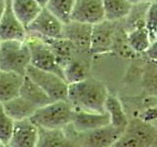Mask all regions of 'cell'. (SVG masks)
I'll return each instance as SVG.
<instances>
[{
	"label": "cell",
	"mask_w": 157,
	"mask_h": 147,
	"mask_svg": "<svg viewBox=\"0 0 157 147\" xmlns=\"http://www.w3.org/2000/svg\"><path fill=\"white\" fill-rule=\"evenodd\" d=\"M109 94L103 82L88 77L82 81L68 85V102L74 110L105 113L104 105Z\"/></svg>",
	"instance_id": "cell-1"
},
{
	"label": "cell",
	"mask_w": 157,
	"mask_h": 147,
	"mask_svg": "<svg viewBox=\"0 0 157 147\" xmlns=\"http://www.w3.org/2000/svg\"><path fill=\"white\" fill-rule=\"evenodd\" d=\"M110 147H157V127L151 122L134 118Z\"/></svg>",
	"instance_id": "cell-2"
},
{
	"label": "cell",
	"mask_w": 157,
	"mask_h": 147,
	"mask_svg": "<svg viewBox=\"0 0 157 147\" xmlns=\"http://www.w3.org/2000/svg\"><path fill=\"white\" fill-rule=\"evenodd\" d=\"M31 65V53L26 41L9 40L0 44V72L25 77Z\"/></svg>",
	"instance_id": "cell-3"
},
{
	"label": "cell",
	"mask_w": 157,
	"mask_h": 147,
	"mask_svg": "<svg viewBox=\"0 0 157 147\" xmlns=\"http://www.w3.org/2000/svg\"><path fill=\"white\" fill-rule=\"evenodd\" d=\"M73 111L68 101H53L37 109L31 120L40 129L63 130L71 124Z\"/></svg>",
	"instance_id": "cell-4"
},
{
	"label": "cell",
	"mask_w": 157,
	"mask_h": 147,
	"mask_svg": "<svg viewBox=\"0 0 157 147\" xmlns=\"http://www.w3.org/2000/svg\"><path fill=\"white\" fill-rule=\"evenodd\" d=\"M25 41L29 49L31 65L33 67L44 72L52 73L65 80L62 68L58 65L50 48L42 40L40 36L36 34L27 33V38Z\"/></svg>",
	"instance_id": "cell-5"
},
{
	"label": "cell",
	"mask_w": 157,
	"mask_h": 147,
	"mask_svg": "<svg viewBox=\"0 0 157 147\" xmlns=\"http://www.w3.org/2000/svg\"><path fill=\"white\" fill-rule=\"evenodd\" d=\"M26 76L37 85L53 101H68V83L52 73L44 72L29 65Z\"/></svg>",
	"instance_id": "cell-6"
},
{
	"label": "cell",
	"mask_w": 157,
	"mask_h": 147,
	"mask_svg": "<svg viewBox=\"0 0 157 147\" xmlns=\"http://www.w3.org/2000/svg\"><path fill=\"white\" fill-rule=\"evenodd\" d=\"M63 130L72 135L82 147H110L124 131V129H119L110 124L82 134L76 132L70 125Z\"/></svg>",
	"instance_id": "cell-7"
},
{
	"label": "cell",
	"mask_w": 157,
	"mask_h": 147,
	"mask_svg": "<svg viewBox=\"0 0 157 147\" xmlns=\"http://www.w3.org/2000/svg\"><path fill=\"white\" fill-rule=\"evenodd\" d=\"M117 24L118 21L112 22L103 20L102 22L93 24L90 49L91 55L111 53Z\"/></svg>",
	"instance_id": "cell-8"
},
{
	"label": "cell",
	"mask_w": 157,
	"mask_h": 147,
	"mask_svg": "<svg viewBox=\"0 0 157 147\" xmlns=\"http://www.w3.org/2000/svg\"><path fill=\"white\" fill-rule=\"evenodd\" d=\"M26 29L27 33L36 34L41 37L59 38L62 37L63 24L45 7H43L37 17Z\"/></svg>",
	"instance_id": "cell-9"
},
{
	"label": "cell",
	"mask_w": 157,
	"mask_h": 147,
	"mask_svg": "<svg viewBox=\"0 0 157 147\" xmlns=\"http://www.w3.org/2000/svg\"><path fill=\"white\" fill-rule=\"evenodd\" d=\"M105 20L102 0H75L71 21L93 24Z\"/></svg>",
	"instance_id": "cell-10"
},
{
	"label": "cell",
	"mask_w": 157,
	"mask_h": 147,
	"mask_svg": "<svg viewBox=\"0 0 157 147\" xmlns=\"http://www.w3.org/2000/svg\"><path fill=\"white\" fill-rule=\"evenodd\" d=\"M91 31V24L71 21L70 23L63 24L62 37L70 40L78 53L90 54Z\"/></svg>",
	"instance_id": "cell-11"
},
{
	"label": "cell",
	"mask_w": 157,
	"mask_h": 147,
	"mask_svg": "<svg viewBox=\"0 0 157 147\" xmlns=\"http://www.w3.org/2000/svg\"><path fill=\"white\" fill-rule=\"evenodd\" d=\"M39 130L31 119L14 123L12 134L7 143L8 147H36Z\"/></svg>",
	"instance_id": "cell-12"
},
{
	"label": "cell",
	"mask_w": 157,
	"mask_h": 147,
	"mask_svg": "<svg viewBox=\"0 0 157 147\" xmlns=\"http://www.w3.org/2000/svg\"><path fill=\"white\" fill-rule=\"evenodd\" d=\"M27 38V29L15 16L12 10L11 0H6V8L0 22V40L25 41Z\"/></svg>",
	"instance_id": "cell-13"
},
{
	"label": "cell",
	"mask_w": 157,
	"mask_h": 147,
	"mask_svg": "<svg viewBox=\"0 0 157 147\" xmlns=\"http://www.w3.org/2000/svg\"><path fill=\"white\" fill-rule=\"evenodd\" d=\"M110 124L107 113H90L74 110L70 126L78 134L90 131Z\"/></svg>",
	"instance_id": "cell-14"
},
{
	"label": "cell",
	"mask_w": 157,
	"mask_h": 147,
	"mask_svg": "<svg viewBox=\"0 0 157 147\" xmlns=\"http://www.w3.org/2000/svg\"><path fill=\"white\" fill-rule=\"evenodd\" d=\"M91 54L76 52L67 65L63 68V74L68 85L82 81L88 77L91 66Z\"/></svg>",
	"instance_id": "cell-15"
},
{
	"label": "cell",
	"mask_w": 157,
	"mask_h": 147,
	"mask_svg": "<svg viewBox=\"0 0 157 147\" xmlns=\"http://www.w3.org/2000/svg\"><path fill=\"white\" fill-rule=\"evenodd\" d=\"M36 147H82L64 130H44L38 127Z\"/></svg>",
	"instance_id": "cell-16"
},
{
	"label": "cell",
	"mask_w": 157,
	"mask_h": 147,
	"mask_svg": "<svg viewBox=\"0 0 157 147\" xmlns=\"http://www.w3.org/2000/svg\"><path fill=\"white\" fill-rule=\"evenodd\" d=\"M41 37V36H40ZM42 40L45 42L48 47L50 48L51 52L55 57L58 65L62 68L65 67L67 64L71 61V59L75 55L76 48L73 43L64 37L59 38H47L41 37Z\"/></svg>",
	"instance_id": "cell-17"
},
{
	"label": "cell",
	"mask_w": 157,
	"mask_h": 147,
	"mask_svg": "<svg viewBox=\"0 0 157 147\" xmlns=\"http://www.w3.org/2000/svg\"><path fill=\"white\" fill-rule=\"evenodd\" d=\"M19 96H21L26 101L31 103L36 109H39V108L52 102L46 93L27 76L24 77L22 85L19 91Z\"/></svg>",
	"instance_id": "cell-18"
},
{
	"label": "cell",
	"mask_w": 157,
	"mask_h": 147,
	"mask_svg": "<svg viewBox=\"0 0 157 147\" xmlns=\"http://www.w3.org/2000/svg\"><path fill=\"white\" fill-rule=\"evenodd\" d=\"M11 5L15 16L26 28L43 8L36 0H11Z\"/></svg>",
	"instance_id": "cell-19"
},
{
	"label": "cell",
	"mask_w": 157,
	"mask_h": 147,
	"mask_svg": "<svg viewBox=\"0 0 157 147\" xmlns=\"http://www.w3.org/2000/svg\"><path fill=\"white\" fill-rule=\"evenodd\" d=\"M141 88L147 97L157 99V63L145 60L140 67Z\"/></svg>",
	"instance_id": "cell-20"
},
{
	"label": "cell",
	"mask_w": 157,
	"mask_h": 147,
	"mask_svg": "<svg viewBox=\"0 0 157 147\" xmlns=\"http://www.w3.org/2000/svg\"><path fill=\"white\" fill-rule=\"evenodd\" d=\"M2 104L6 114L14 122L31 119L33 113L37 110L36 107L26 101L21 96H17L7 102L2 103Z\"/></svg>",
	"instance_id": "cell-21"
},
{
	"label": "cell",
	"mask_w": 157,
	"mask_h": 147,
	"mask_svg": "<svg viewBox=\"0 0 157 147\" xmlns=\"http://www.w3.org/2000/svg\"><path fill=\"white\" fill-rule=\"evenodd\" d=\"M104 111L109 116L110 125L125 130L129 119L121 100L116 95L110 93L108 94L104 105Z\"/></svg>",
	"instance_id": "cell-22"
},
{
	"label": "cell",
	"mask_w": 157,
	"mask_h": 147,
	"mask_svg": "<svg viewBox=\"0 0 157 147\" xmlns=\"http://www.w3.org/2000/svg\"><path fill=\"white\" fill-rule=\"evenodd\" d=\"M24 77L13 73L0 72V102L5 103L19 96Z\"/></svg>",
	"instance_id": "cell-23"
},
{
	"label": "cell",
	"mask_w": 157,
	"mask_h": 147,
	"mask_svg": "<svg viewBox=\"0 0 157 147\" xmlns=\"http://www.w3.org/2000/svg\"><path fill=\"white\" fill-rule=\"evenodd\" d=\"M150 3H140L132 5L129 14L122 20L123 27L127 32L136 28H145L146 12Z\"/></svg>",
	"instance_id": "cell-24"
},
{
	"label": "cell",
	"mask_w": 157,
	"mask_h": 147,
	"mask_svg": "<svg viewBox=\"0 0 157 147\" xmlns=\"http://www.w3.org/2000/svg\"><path fill=\"white\" fill-rule=\"evenodd\" d=\"M105 20L112 22L121 21L128 14L132 5L127 0H102Z\"/></svg>",
	"instance_id": "cell-25"
},
{
	"label": "cell",
	"mask_w": 157,
	"mask_h": 147,
	"mask_svg": "<svg viewBox=\"0 0 157 147\" xmlns=\"http://www.w3.org/2000/svg\"><path fill=\"white\" fill-rule=\"evenodd\" d=\"M127 39L131 49L139 56L144 55L151 42L148 32L145 28H136L127 32Z\"/></svg>",
	"instance_id": "cell-26"
},
{
	"label": "cell",
	"mask_w": 157,
	"mask_h": 147,
	"mask_svg": "<svg viewBox=\"0 0 157 147\" xmlns=\"http://www.w3.org/2000/svg\"><path fill=\"white\" fill-rule=\"evenodd\" d=\"M75 0H48L45 8L63 24L71 22V14Z\"/></svg>",
	"instance_id": "cell-27"
},
{
	"label": "cell",
	"mask_w": 157,
	"mask_h": 147,
	"mask_svg": "<svg viewBox=\"0 0 157 147\" xmlns=\"http://www.w3.org/2000/svg\"><path fill=\"white\" fill-rule=\"evenodd\" d=\"M14 123L15 122L6 114L3 104L0 102V140L6 145L12 134Z\"/></svg>",
	"instance_id": "cell-28"
},
{
	"label": "cell",
	"mask_w": 157,
	"mask_h": 147,
	"mask_svg": "<svg viewBox=\"0 0 157 147\" xmlns=\"http://www.w3.org/2000/svg\"><path fill=\"white\" fill-rule=\"evenodd\" d=\"M145 28L149 34L150 41L156 38L157 33V1H153L149 4L145 17Z\"/></svg>",
	"instance_id": "cell-29"
},
{
	"label": "cell",
	"mask_w": 157,
	"mask_h": 147,
	"mask_svg": "<svg viewBox=\"0 0 157 147\" xmlns=\"http://www.w3.org/2000/svg\"><path fill=\"white\" fill-rule=\"evenodd\" d=\"M146 100V99H145ZM148 100L146 102H148V105H145L144 112L141 113L140 117V119L146 121V122H155L157 121V99L155 98L148 97Z\"/></svg>",
	"instance_id": "cell-30"
},
{
	"label": "cell",
	"mask_w": 157,
	"mask_h": 147,
	"mask_svg": "<svg viewBox=\"0 0 157 147\" xmlns=\"http://www.w3.org/2000/svg\"><path fill=\"white\" fill-rule=\"evenodd\" d=\"M142 56H144L145 60L157 63V37L153 41L150 42L149 47L147 48V50L144 53Z\"/></svg>",
	"instance_id": "cell-31"
},
{
	"label": "cell",
	"mask_w": 157,
	"mask_h": 147,
	"mask_svg": "<svg viewBox=\"0 0 157 147\" xmlns=\"http://www.w3.org/2000/svg\"><path fill=\"white\" fill-rule=\"evenodd\" d=\"M5 8H6V0H0V22L4 15Z\"/></svg>",
	"instance_id": "cell-32"
},
{
	"label": "cell",
	"mask_w": 157,
	"mask_h": 147,
	"mask_svg": "<svg viewBox=\"0 0 157 147\" xmlns=\"http://www.w3.org/2000/svg\"><path fill=\"white\" fill-rule=\"evenodd\" d=\"M127 1L131 3L132 5H136V4H140V3H151V2H153L154 0H127Z\"/></svg>",
	"instance_id": "cell-33"
},
{
	"label": "cell",
	"mask_w": 157,
	"mask_h": 147,
	"mask_svg": "<svg viewBox=\"0 0 157 147\" xmlns=\"http://www.w3.org/2000/svg\"><path fill=\"white\" fill-rule=\"evenodd\" d=\"M36 1L40 5L41 7H45V5H46V3H47V1L48 0H36Z\"/></svg>",
	"instance_id": "cell-34"
},
{
	"label": "cell",
	"mask_w": 157,
	"mask_h": 147,
	"mask_svg": "<svg viewBox=\"0 0 157 147\" xmlns=\"http://www.w3.org/2000/svg\"><path fill=\"white\" fill-rule=\"evenodd\" d=\"M0 147H7V145H6V144H4L3 142H2L1 140H0Z\"/></svg>",
	"instance_id": "cell-35"
},
{
	"label": "cell",
	"mask_w": 157,
	"mask_h": 147,
	"mask_svg": "<svg viewBox=\"0 0 157 147\" xmlns=\"http://www.w3.org/2000/svg\"><path fill=\"white\" fill-rule=\"evenodd\" d=\"M152 123H153V124L155 125V126L157 127V121H155V122H152Z\"/></svg>",
	"instance_id": "cell-36"
},
{
	"label": "cell",
	"mask_w": 157,
	"mask_h": 147,
	"mask_svg": "<svg viewBox=\"0 0 157 147\" xmlns=\"http://www.w3.org/2000/svg\"><path fill=\"white\" fill-rule=\"evenodd\" d=\"M0 44H1V40H0Z\"/></svg>",
	"instance_id": "cell-37"
},
{
	"label": "cell",
	"mask_w": 157,
	"mask_h": 147,
	"mask_svg": "<svg viewBox=\"0 0 157 147\" xmlns=\"http://www.w3.org/2000/svg\"><path fill=\"white\" fill-rule=\"evenodd\" d=\"M156 37H157V33H156Z\"/></svg>",
	"instance_id": "cell-38"
},
{
	"label": "cell",
	"mask_w": 157,
	"mask_h": 147,
	"mask_svg": "<svg viewBox=\"0 0 157 147\" xmlns=\"http://www.w3.org/2000/svg\"><path fill=\"white\" fill-rule=\"evenodd\" d=\"M154 1H157V0H154Z\"/></svg>",
	"instance_id": "cell-39"
}]
</instances>
